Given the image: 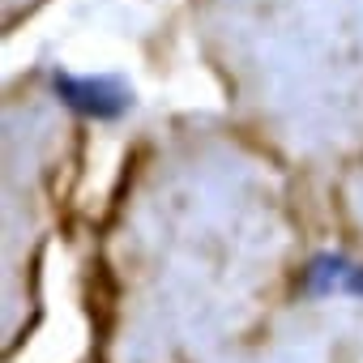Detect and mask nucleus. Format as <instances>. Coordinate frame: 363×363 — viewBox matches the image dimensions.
Instances as JSON below:
<instances>
[{"label":"nucleus","mask_w":363,"mask_h":363,"mask_svg":"<svg viewBox=\"0 0 363 363\" xmlns=\"http://www.w3.org/2000/svg\"><path fill=\"white\" fill-rule=\"evenodd\" d=\"M346 291L363 299V269H350V274H346Z\"/></svg>","instance_id":"2"},{"label":"nucleus","mask_w":363,"mask_h":363,"mask_svg":"<svg viewBox=\"0 0 363 363\" xmlns=\"http://www.w3.org/2000/svg\"><path fill=\"white\" fill-rule=\"evenodd\" d=\"M56 94L73 111H82L90 120H116L128 107V90L116 77H73V73H56Z\"/></svg>","instance_id":"1"}]
</instances>
